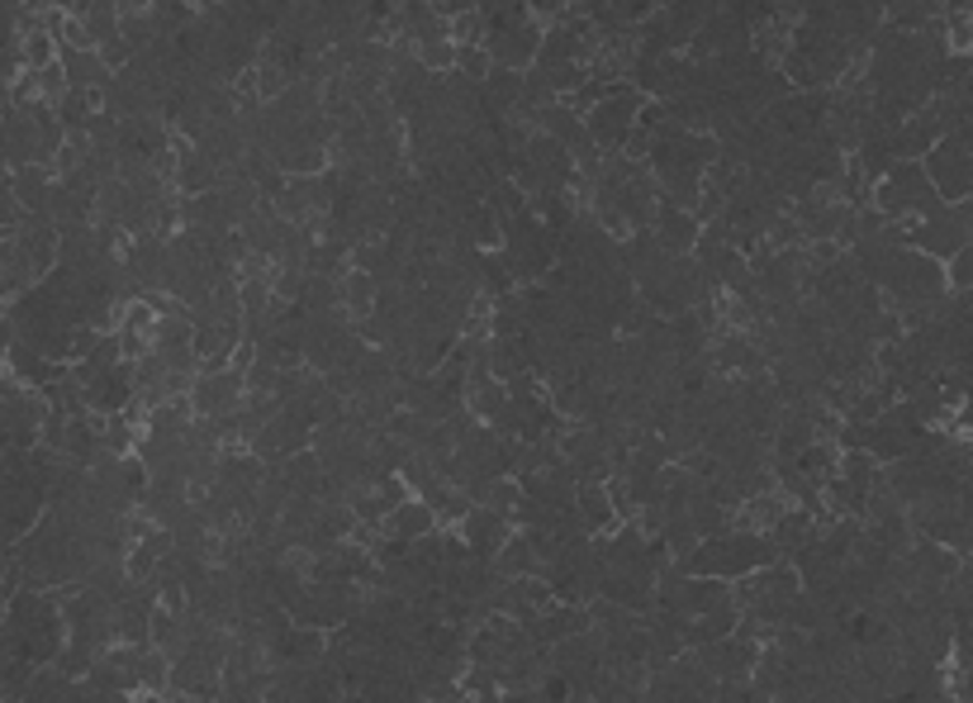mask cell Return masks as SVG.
Returning <instances> with one entry per match:
<instances>
[{
  "mask_svg": "<svg viewBox=\"0 0 973 703\" xmlns=\"http://www.w3.org/2000/svg\"><path fill=\"white\" fill-rule=\"evenodd\" d=\"M148 24L157 39H171V33H181L190 20H195V6L190 0H148Z\"/></svg>",
  "mask_w": 973,
  "mask_h": 703,
  "instance_id": "6da1fadb",
  "label": "cell"
},
{
  "mask_svg": "<svg viewBox=\"0 0 973 703\" xmlns=\"http://www.w3.org/2000/svg\"><path fill=\"white\" fill-rule=\"evenodd\" d=\"M945 261H950V286L964 290V286H969V248H960V253L945 257Z\"/></svg>",
  "mask_w": 973,
  "mask_h": 703,
  "instance_id": "7a4b0ae2",
  "label": "cell"
}]
</instances>
